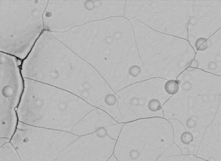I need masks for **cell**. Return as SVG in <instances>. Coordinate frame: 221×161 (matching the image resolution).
I'll return each mask as SVG.
<instances>
[{"label":"cell","instance_id":"cell-1","mask_svg":"<svg viewBox=\"0 0 221 161\" xmlns=\"http://www.w3.org/2000/svg\"><path fill=\"white\" fill-rule=\"evenodd\" d=\"M79 136L18 122L10 143L22 161H54Z\"/></svg>","mask_w":221,"mask_h":161},{"label":"cell","instance_id":"cell-2","mask_svg":"<svg viewBox=\"0 0 221 161\" xmlns=\"http://www.w3.org/2000/svg\"><path fill=\"white\" fill-rule=\"evenodd\" d=\"M116 140L109 128H103L78 137L54 161H107L113 154Z\"/></svg>","mask_w":221,"mask_h":161},{"label":"cell","instance_id":"cell-3","mask_svg":"<svg viewBox=\"0 0 221 161\" xmlns=\"http://www.w3.org/2000/svg\"><path fill=\"white\" fill-rule=\"evenodd\" d=\"M165 90L169 95L177 94L179 90V81L174 80H168L165 83Z\"/></svg>","mask_w":221,"mask_h":161},{"label":"cell","instance_id":"cell-4","mask_svg":"<svg viewBox=\"0 0 221 161\" xmlns=\"http://www.w3.org/2000/svg\"><path fill=\"white\" fill-rule=\"evenodd\" d=\"M162 108L161 102L156 98H153L148 103V108L152 112H157L160 110Z\"/></svg>","mask_w":221,"mask_h":161},{"label":"cell","instance_id":"cell-5","mask_svg":"<svg viewBox=\"0 0 221 161\" xmlns=\"http://www.w3.org/2000/svg\"><path fill=\"white\" fill-rule=\"evenodd\" d=\"M180 140L183 145H189L194 140V136L191 132L186 131L181 135Z\"/></svg>","mask_w":221,"mask_h":161},{"label":"cell","instance_id":"cell-6","mask_svg":"<svg viewBox=\"0 0 221 161\" xmlns=\"http://www.w3.org/2000/svg\"><path fill=\"white\" fill-rule=\"evenodd\" d=\"M195 47L198 51L205 50L208 48V40L204 37H200L197 39L195 43Z\"/></svg>","mask_w":221,"mask_h":161},{"label":"cell","instance_id":"cell-7","mask_svg":"<svg viewBox=\"0 0 221 161\" xmlns=\"http://www.w3.org/2000/svg\"><path fill=\"white\" fill-rule=\"evenodd\" d=\"M141 67L137 65H132L129 68V73L133 77H136L141 73Z\"/></svg>","mask_w":221,"mask_h":161},{"label":"cell","instance_id":"cell-8","mask_svg":"<svg viewBox=\"0 0 221 161\" xmlns=\"http://www.w3.org/2000/svg\"><path fill=\"white\" fill-rule=\"evenodd\" d=\"M197 62V61H196V60H193V62ZM192 64H193V65H193V66H195V65L197 64V63H192Z\"/></svg>","mask_w":221,"mask_h":161}]
</instances>
